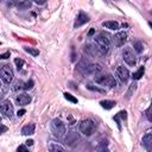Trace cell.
Here are the masks:
<instances>
[{
  "mask_svg": "<svg viewBox=\"0 0 152 152\" xmlns=\"http://www.w3.org/2000/svg\"><path fill=\"white\" fill-rule=\"evenodd\" d=\"M76 68L84 76H87V75H97L102 71V66L100 64H93V63L88 62L87 59L80 61V63L77 64Z\"/></svg>",
  "mask_w": 152,
  "mask_h": 152,
  "instance_id": "cell-1",
  "label": "cell"
},
{
  "mask_svg": "<svg viewBox=\"0 0 152 152\" xmlns=\"http://www.w3.org/2000/svg\"><path fill=\"white\" fill-rule=\"evenodd\" d=\"M95 43H96V48L101 53H107L110 49V38L104 32L99 33V36L95 38Z\"/></svg>",
  "mask_w": 152,
  "mask_h": 152,
  "instance_id": "cell-2",
  "label": "cell"
},
{
  "mask_svg": "<svg viewBox=\"0 0 152 152\" xmlns=\"http://www.w3.org/2000/svg\"><path fill=\"white\" fill-rule=\"evenodd\" d=\"M94 81L101 86H108V87H115L116 86V81L114 78L113 75L110 74H97L94 77Z\"/></svg>",
  "mask_w": 152,
  "mask_h": 152,
  "instance_id": "cell-3",
  "label": "cell"
},
{
  "mask_svg": "<svg viewBox=\"0 0 152 152\" xmlns=\"http://www.w3.org/2000/svg\"><path fill=\"white\" fill-rule=\"evenodd\" d=\"M51 131L57 138H63L66 134V128L64 122L57 118L51 121Z\"/></svg>",
  "mask_w": 152,
  "mask_h": 152,
  "instance_id": "cell-4",
  "label": "cell"
},
{
  "mask_svg": "<svg viewBox=\"0 0 152 152\" xmlns=\"http://www.w3.org/2000/svg\"><path fill=\"white\" fill-rule=\"evenodd\" d=\"M95 129H96V124L91 119H84L80 122V131L87 137L91 135L95 132Z\"/></svg>",
  "mask_w": 152,
  "mask_h": 152,
  "instance_id": "cell-5",
  "label": "cell"
},
{
  "mask_svg": "<svg viewBox=\"0 0 152 152\" xmlns=\"http://www.w3.org/2000/svg\"><path fill=\"white\" fill-rule=\"evenodd\" d=\"M13 70L10 65H2L0 68V80L5 83V84H10L13 81Z\"/></svg>",
  "mask_w": 152,
  "mask_h": 152,
  "instance_id": "cell-6",
  "label": "cell"
},
{
  "mask_svg": "<svg viewBox=\"0 0 152 152\" xmlns=\"http://www.w3.org/2000/svg\"><path fill=\"white\" fill-rule=\"evenodd\" d=\"M122 57H124V61H125L128 65H131V66L135 65V63H137V57H135V55L133 53V50H132L129 46L124 48V50H122Z\"/></svg>",
  "mask_w": 152,
  "mask_h": 152,
  "instance_id": "cell-7",
  "label": "cell"
},
{
  "mask_svg": "<svg viewBox=\"0 0 152 152\" xmlns=\"http://www.w3.org/2000/svg\"><path fill=\"white\" fill-rule=\"evenodd\" d=\"M0 112L7 116V118H12L13 116V104L10 100H4L0 102Z\"/></svg>",
  "mask_w": 152,
  "mask_h": 152,
  "instance_id": "cell-8",
  "label": "cell"
},
{
  "mask_svg": "<svg viewBox=\"0 0 152 152\" xmlns=\"http://www.w3.org/2000/svg\"><path fill=\"white\" fill-rule=\"evenodd\" d=\"M115 76H116L122 83H125V82H127L128 78H129V71H128L127 68H125V66H118L116 70H115Z\"/></svg>",
  "mask_w": 152,
  "mask_h": 152,
  "instance_id": "cell-9",
  "label": "cell"
},
{
  "mask_svg": "<svg viewBox=\"0 0 152 152\" xmlns=\"http://www.w3.org/2000/svg\"><path fill=\"white\" fill-rule=\"evenodd\" d=\"M64 141H65V144H66L68 146L74 147L75 145L78 144V141H80V137H78L77 133H75V132H69V133H66Z\"/></svg>",
  "mask_w": 152,
  "mask_h": 152,
  "instance_id": "cell-10",
  "label": "cell"
},
{
  "mask_svg": "<svg viewBox=\"0 0 152 152\" xmlns=\"http://www.w3.org/2000/svg\"><path fill=\"white\" fill-rule=\"evenodd\" d=\"M126 40H127V33H126V32H118V33H115L114 37H113V43H114V45L118 46V48L122 46V45L126 43Z\"/></svg>",
  "mask_w": 152,
  "mask_h": 152,
  "instance_id": "cell-11",
  "label": "cell"
},
{
  "mask_svg": "<svg viewBox=\"0 0 152 152\" xmlns=\"http://www.w3.org/2000/svg\"><path fill=\"white\" fill-rule=\"evenodd\" d=\"M88 20H89V17H88L84 12H80V13H78V15L76 17V20H75L74 27H75V28H76V27H80V26H82L83 24H86Z\"/></svg>",
  "mask_w": 152,
  "mask_h": 152,
  "instance_id": "cell-12",
  "label": "cell"
},
{
  "mask_svg": "<svg viewBox=\"0 0 152 152\" xmlns=\"http://www.w3.org/2000/svg\"><path fill=\"white\" fill-rule=\"evenodd\" d=\"M141 145L147 150V152H151V145H152V134L148 132L142 137Z\"/></svg>",
  "mask_w": 152,
  "mask_h": 152,
  "instance_id": "cell-13",
  "label": "cell"
},
{
  "mask_svg": "<svg viewBox=\"0 0 152 152\" xmlns=\"http://www.w3.org/2000/svg\"><path fill=\"white\" fill-rule=\"evenodd\" d=\"M84 52H86L87 55H89V56H93V57L99 56V55L101 53V52L99 51V49H97L95 45H93V44L86 45V46H84Z\"/></svg>",
  "mask_w": 152,
  "mask_h": 152,
  "instance_id": "cell-14",
  "label": "cell"
},
{
  "mask_svg": "<svg viewBox=\"0 0 152 152\" xmlns=\"http://www.w3.org/2000/svg\"><path fill=\"white\" fill-rule=\"evenodd\" d=\"M15 100H17V103H18V104H20V106H26V104H28V103L31 102V96L27 95V94H19Z\"/></svg>",
  "mask_w": 152,
  "mask_h": 152,
  "instance_id": "cell-15",
  "label": "cell"
},
{
  "mask_svg": "<svg viewBox=\"0 0 152 152\" xmlns=\"http://www.w3.org/2000/svg\"><path fill=\"white\" fill-rule=\"evenodd\" d=\"M34 129H36V125H34V124L25 125V126L21 128V134H24V135H31V134L34 133Z\"/></svg>",
  "mask_w": 152,
  "mask_h": 152,
  "instance_id": "cell-16",
  "label": "cell"
},
{
  "mask_svg": "<svg viewBox=\"0 0 152 152\" xmlns=\"http://www.w3.org/2000/svg\"><path fill=\"white\" fill-rule=\"evenodd\" d=\"M48 150L49 152H65L64 147H62L59 144H56V142H49Z\"/></svg>",
  "mask_w": 152,
  "mask_h": 152,
  "instance_id": "cell-17",
  "label": "cell"
},
{
  "mask_svg": "<svg viewBox=\"0 0 152 152\" xmlns=\"http://www.w3.org/2000/svg\"><path fill=\"white\" fill-rule=\"evenodd\" d=\"M102 26H104L106 28L116 31L119 28V23L118 21H114V20H108V21H103L102 23Z\"/></svg>",
  "mask_w": 152,
  "mask_h": 152,
  "instance_id": "cell-18",
  "label": "cell"
},
{
  "mask_svg": "<svg viewBox=\"0 0 152 152\" xmlns=\"http://www.w3.org/2000/svg\"><path fill=\"white\" fill-rule=\"evenodd\" d=\"M100 104L104 109H112L115 106V101H112V100H102V101H100Z\"/></svg>",
  "mask_w": 152,
  "mask_h": 152,
  "instance_id": "cell-19",
  "label": "cell"
},
{
  "mask_svg": "<svg viewBox=\"0 0 152 152\" xmlns=\"http://www.w3.org/2000/svg\"><path fill=\"white\" fill-rule=\"evenodd\" d=\"M127 118V113H126V110H121V112H119L116 115H114V120L116 121V124H118V127L120 128V120L119 119H122V120H125Z\"/></svg>",
  "mask_w": 152,
  "mask_h": 152,
  "instance_id": "cell-20",
  "label": "cell"
},
{
  "mask_svg": "<svg viewBox=\"0 0 152 152\" xmlns=\"http://www.w3.org/2000/svg\"><path fill=\"white\" fill-rule=\"evenodd\" d=\"M15 4V6L17 7H19V8H30L31 7V1H28V0H21V1H15L14 2Z\"/></svg>",
  "mask_w": 152,
  "mask_h": 152,
  "instance_id": "cell-21",
  "label": "cell"
},
{
  "mask_svg": "<svg viewBox=\"0 0 152 152\" xmlns=\"http://www.w3.org/2000/svg\"><path fill=\"white\" fill-rule=\"evenodd\" d=\"M144 72H145V68H144V66H140V68L133 74V80H139V78H141V76L144 75Z\"/></svg>",
  "mask_w": 152,
  "mask_h": 152,
  "instance_id": "cell-22",
  "label": "cell"
},
{
  "mask_svg": "<svg viewBox=\"0 0 152 152\" xmlns=\"http://www.w3.org/2000/svg\"><path fill=\"white\" fill-rule=\"evenodd\" d=\"M24 50L27 52V53H30V55H32V56H38L39 55V50L38 49H34V48H24Z\"/></svg>",
  "mask_w": 152,
  "mask_h": 152,
  "instance_id": "cell-23",
  "label": "cell"
},
{
  "mask_svg": "<svg viewBox=\"0 0 152 152\" xmlns=\"http://www.w3.org/2000/svg\"><path fill=\"white\" fill-rule=\"evenodd\" d=\"M64 97L68 100V101H70V102H72V103H77L78 102V100L74 96V95H71L70 93H64Z\"/></svg>",
  "mask_w": 152,
  "mask_h": 152,
  "instance_id": "cell-24",
  "label": "cell"
},
{
  "mask_svg": "<svg viewBox=\"0 0 152 152\" xmlns=\"http://www.w3.org/2000/svg\"><path fill=\"white\" fill-rule=\"evenodd\" d=\"M134 50H135L138 53L142 52V50H144V45H142V43H141V42H135V43H134Z\"/></svg>",
  "mask_w": 152,
  "mask_h": 152,
  "instance_id": "cell-25",
  "label": "cell"
},
{
  "mask_svg": "<svg viewBox=\"0 0 152 152\" xmlns=\"http://www.w3.org/2000/svg\"><path fill=\"white\" fill-rule=\"evenodd\" d=\"M14 63H15V65H17V69H18V70H21V68H23V65H24V61H23L21 58H15V59H14Z\"/></svg>",
  "mask_w": 152,
  "mask_h": 152,
  "instance_id": "cell-26",
  "label": "cell"
},
{
  "mask_svg": "<svg viewBox=\"0 0 152 152\" xmlns=\"http://www.w3.org/2000/svg\"><path fill=\"white\" fill-rule=\"evenodd\" d=\"M33 84H34V83H33V81H32V80H30V81H27L26 83H24V87H23V88H24V89H26V90H28V89H31V88L33 87Z\"/></svg>",
  "mask_w": 152,
  "mask_h": 152,
  "instance_id": "cell-27",
  "label": "cell"
},
{
  "mask_svg": "<svg viewBox=\"0 0 152 152\" xmlns=\"http://www.w3.org/2000/svg\"><path fill=\"white\" fill-rule=\"evenodd\" d=\"M135 88H137V84H135V83H132V84L129 86V89H128V91H127V97H129V96H131V93H132V91H134V90H135Z\"/></svg>",
  "mask_w": 152,
  "mask_h": 152,
  "instance_id": "cell-28",
  "label": "cell"
},
{
  "mask_svg": "<svg viewBox=\"0 0 152 152\" xmlns=\"http://www.w3.org/2000/svg\"><path fill=\"white\" fill-rule=\"evenodd\" d=\"M87 88L88 89H90V90H95V91H100V93H103L104 90H102V89H100V88H97V87H93L91 84H88L87 86Z\"/></svg>",
  "mask_w": 152,
  "mask_h": 152,
  "instance_id": "cell-29",
  "label": "cell"
},
{
  "mask_svg": "<svg viewBox=\"0 0 152 152\" xmlns=\"http://www.w3.org/2000/svg\"><path fill=\"white\" fill-rule=\"evenodd\" d=\"M11 56V52L10 51H6L5 53H0V59H6Z\"/></svg>",
  "mask_w": 152,
  "mask_h": 152,
  "instance_id": "cell-30",
  "label": "cell"
},
{
  "mask_svg": "<svg viewBox=\"0 0 152 152\" xmlns=\"http://www.w3.org/2000/svg\"><path fill=\"white\" fill-rule=\"evenodd\" d=\"M17 152H28V150L26 148V146H24V145H20V146L18 147Z\"/></svg>",
  "mask_w": 152,
  "mask_h": 152,
  "instance_id": "cell-31",
  "label": "cell"
},
{
  "mask_svg": "<svg viewBox=\"0 0 152 152\" xmlns=\"http://www.w3.org/2000/svg\"><path fill=\"white\" fill-rule=\"evenodd\" d=\"M146 116H147V120H148V121H152V118H151V107L147 108V110H146Z\"/></svg>",
  "mask_w": 152,
  "mask_h": 152,
  "instance_id": "cell-32",
  "label": "cell"
},
{
  "mask_svg": "<svg viewBox=\"0 0 152 152\" xmlns=\"http://www.w3.org/2000/svg\"><path fill=\"white\" fill-rule=\"evenodd\" d=\"M7 126H5V125H1L0 124V134H2V133H5V132H7Z\"/></svg>",
  "mask_w": 152,
  "mask_h": 152,
  "instance_id": "cell-33",
  "label": "cell"
},
{
  "mask_svg": "<svg viewBox=\"0 0 152 152\" xmlns=\"http://www.w3.org/2000/svg\"><path fill=\"white\" fill-rule=\"evenodd\" d=\"M34 2H36L37 5H44L46 1H45V0H34Z\"/></svg>",
  "mask_w": 152,
  "mask_h": 152,
  "instance_id": "cell-34",
  "label": "cell"
},
{
  "mask_svg": "<svg viewBox=\"0 0 152 152\" xmlns=\"http://www.w3.org/2000/svg\"><path fill=\"white\" fill-rule=\"evenodd\" d=\"M24 114H25V109H20V110H18V113H17L18 116H23Z\"/></svg>",
  "mask_w": 152,
  "mask_h": 152,
  "instance_id": "cell-35",
  "label": "cell"
},
{
  "mask_svg": "<svg viewBox=\"0 0 152 152\" xmlns=\"http://www.w3.org/2000/svg\"><path fill=\"white\" fill-rule=\"evenodd\" d=\"M94 32H95V30H94V28H90V30H89V32H88V36H89V37H90V36H93V34H94Z\"/></svg>",
  "mask_w": 152,
  "mask_h": 152,
  "instance_id": "cell-36",
  "label": "cell"
},
{
  "mask_svg": "<svg viewBox=\"0 0 152 152\" xmlns=\"http://www.w3.org/2000/svg\"><path fill=\"white\" fill-rule=\"evenodd\" d=\"M26 145H28V146H31V145H33V140H32V139H28V140L26 141Z\"/></svg>",
  "mask_w": 152,
  "mask_h": 152,
  "instance_id": "cell-37",
  "label": "cell"
},
{
  "mask_svg": "<svg viewBox=\"0 0 152 152\" xmlns=\"http://www.w3.org/2000/svg\"><path fill=\"white\" fill-rule=\"evenodd\" d=\"M0 45H1V42H0Z\"/></svg>",
  "mask_w": 152,
  "mask_h": 152,
  "instance_id": "cell-38",
  "label": "cell"
},
{
  "mask_svg": "<svg viewBox=\"0 0 152 152\" xmlns=\"http://www.w3.org/2000/svg\"><path fill=\"white\" fill-rule=\"evenodd\" d=\"M0 120H1V116H0Z\"/></svg>",
  "mask_w": 152,
  "mask_h": 152,
  "instance_id": "cell-39",
  "label": "cell"
}]
</instances>
